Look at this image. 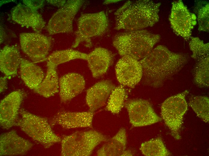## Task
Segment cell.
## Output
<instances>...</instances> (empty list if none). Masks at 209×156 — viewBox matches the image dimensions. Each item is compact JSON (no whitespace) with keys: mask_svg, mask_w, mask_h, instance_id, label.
<instances>
[{"mask_svg":"<svg viewBox=\"0 0 209 156\" xmlns=\"http://www.w3.org/2000/svg\"><path fill=\"white\" fill-rule=\"evenodd\" d=\"M189 55L175 52L165 46H157L139 62L144 83L154 88L162 86L178 73L188 62Z\"/></svg>","mask_w":209,"mask_h":156,"instance_id":"obj_1","label":"cell"},{"mask_svg":"<svg viewBox=\"0 0 209 156\" xmlns=\"http://www.w3.org/2000/svg\"><path fill=\"white\" fill-rule=\"evenodd\" d=\"M133 153L130 150H125L122 153L121 156H132Z\"/></svg>","mask_w":209,"mask_h":156,"instance_id":"obj_33","label":"cell"},{"mask_svg":"<svg viewBox=\"0 0 209 156\" xmlns=\"http://www.w3.org/2000/svg\"><path fill=\"white\" fill-rule=\"evenodd\" d=\"M97 152L99 156H121L126 149L127 135L126 130L122 128L111 139L107 141Z\"/></svg>","mask_w":209,"mask_h":156,"instance_id":"obj_23","label":"cell"},{"mask_svg":"<svg viewBox=\"0 0 209 156\" xmlns=\"http://www.w3.org/2000/svg\"><path fill=\"white\" fill-rule=\"evenodd\" d=\"M19 113L20 116L15 126L19 127L34 141L46 148L61 142L62 138L54 132L47 118L35 115L23 109Z\"/></svg>","mask_w":209,"mask_h":156,"instance_id":"obj_4","label":"cell"},{"mask_svg":"<svg viewBox=\"0 0 209 156\" xmlns=\"http://www.w3.org/2000/svg\"><path fill=\"white\" fill-rule=\"evenodd\" d=\"M44 0H24L23 1V4L32 10L37 11L43 6Z\"/></svg>","mask_w":209,"mask_h":156,"instance_id":"obj_30","label":"cell"},{"mask_svg":"<svg viewBox=\"0 0 209 156\" xmlns=\"http://www.w3.org/2000/svg\"><path fill=\"white\" fill-rule=\"evenodd\" d=\"M12 20L18 24L31 27L36 33H40L44 27L45 22L42 15L22 3H19L11 13Z\"/></svg>","mask_w":209,"mask_h":156,"instance_id":"obj_18","label":"cell"},{"mask_svg":"<svg viewBox=\"0 0 209 156\" xmlns=\"http://www.w3.org/2000/svg\"><path fill=\"white\" fill-rule=\"evenodd\" d=\"M47 2L52 5L58 7L63 6L66 3L65 0H47Z\"/></svg>","mask_w":209,"mask_h":156,"instance_id":"obj_32","label":"cell"},{"mask_svg":"<svg viewBox=\"0 0 209 156\" xmlns=\"http://www.w3.org/2000/svg\"><path fill=\"white\" fill-rule=\"evenodd\" d=\"M6 77H1L0 78V92H3L7 88V83Z\"/></svg>","mask_w":209,"mask_h":156,"instance_id":"obj_31","label":"cell"},{"mask_svg":"<svg viewBox=\"0 0 209 156\" xmlns=\"http://www.w3.org/2000/svg\"><path fill=\"white\" fill-rule=\"evenodd\" d=\"M94 113L88 112H72L61 111L58 112L50 121L52 127L59 125L64 128L92 127Z\"/></svg>","mask_w":209,"mask_h":156,"instance_id":"obj_15","label":"cell"},{"mask_svg":"<svg viewBox=\"0 0 209 156\" xmlns=\"http://www.w3.org/2000/svg\"><path fill=\"white\" fill-rule=\"evenodd\" d=\"M189 105L197 116L204 122H209V98L204 96H192L189 99Z\"/></svg>","mask_w":209,"mask_h":156,"instance_id":"obj_28","label":"cell"},{"mask_svg":"<svg viewBox=\"0 0 209 156\" xmlns=\"http://www.w3.org/2000/svg\"><path fill=\"white\" fill-rule=\"evenodd\" d=\"M115 87L111 81L106 80L98 82L88 88L86 100L89 111L94 112L104 106Z\"/></svg>","mask_w":209,"mask_h":156,"instance_id":"obj_17","label":"cell"},{"mask_svg":"<svg viewBox=\"0 0 209 156\" xmlns=\"http://www.w3.org/2000/svg\"><path fill=\"white\" fill-rule=\"evenodd\" d=\"M116 77L122 85L132 88L140 81L142 70L138 60L129 56H123L115 67Z\"/></svg>","mask_w":209,"mask_h":156,"instance_id":"obj_13","label":"cell"},{"mask_svg":"<svg viewBox=\"0 0 209 156\" xmlns=\"http://www.w3.org/2000/svg\"><path fill=\"white\" fill-rule=\"evenodd\" d=\"M59 94L62 102L70 101L84 89L85 82L83 77L75 73H70L61 76L59 80Z\"/></svg>","mask_w":209,"mask_h":156,"instance_id":"obj_19","label":"cell"},{"mask_svg":"<svg viewBox=\"0 0 209 156\" xmlns=\"http://www.w3.org/2000/svg\"><path fill=\"white\" fill-rule=\"evenodd\" d=\"M29 140L20 136L14 130L1 134L0 136V155L25 154L33 146Z\"/></svg>","mask_w":209,"mask_h":156,"instance_id":"obj_16","label":"cell"},{"mask_svg":"<svg viewBox=\"0 0 209 156\" xmlns=\"http://www.w3.org/2000/svg\"><path fill=\"white\" fill-rule=\"evenodd\" d=\"M21 49L34 62L43 61L50 49L52 38L37 33H23L20 35Z\"/></svg>","mask_w":209,"mask_h":156,"instance_id":"obj_10","label":"cell"},{"mask_svg":"<svg viewBox=\"0 0 209 156\" xmlns=\"http://www.w3.org/2000/svg\"><path fill=\"white\" fill-rule=\"evenodd\" d=\"M113 57L110 51L101 47L88 54L86 60L93 77L97 78L105 74L112 64Z\"/></svg>","mask_w":209,"mask_h":156,"instance_id":"obj_20","label":"cell"},{"mask_svg":"<svg viewBox=\"0 0 209 156\" xmlns=\"http://www.w3.org/2000/svg\"><path fill=\"white\" fill-rule=\"evenodd\" d=\"M21 58L17 47L5 46L0 52L1 71L7 77L16 75Z\"/></svg>","mask_w":209,"mask_h":156,"instance_id":"obj_21","label":"cell"},{"mask_svg":"<svg viewBox=\"0 0 209 156\" xmlns=\"http://www.w3.org/2000/svg\"><path fill=\"white\" fill-rule=\"evenodd\" d=\"M189 46L192 57L196 62L193 72L194 83L200 88L209 86V43L197 37H191Z\"/></svg>","mask_w":209,"mask_h":156,"instance_id":"obj_8","label":"cell"},{"mask_svg":"<svg viewBox=\"0 0 209 156\" xmlns=\"http://www.w3.org/2000/svg\"><path fill=\"white\" fill-rule=\"evenodd\" d=\"M160 3L149 0L128 1L114 13V28L135 31L153 26L159 20Z\"/></svg>","mask_w":209,"mask_h":156,"instance_id":"obj_2","label":"cell"},{"mask_svg":"<svg viewBox=\"0 0 209 156\" xmlns=\"http://www.w3.org/2000/svg\"><path fill=\"white\" fill-rule=\"evenodd\" d=\"M188 93L186 90L170 97L163 102L161 106L162 118L172 136L177 140L181 138L180 131L183 116L187 110L185 97Z\"/></svg>","mask_w":209,"mask_h":156,"instance_id":"obj_7","label":"cell"},{"mask_svg":"<svg viewBox=\"0 0 209 156\" xmlns=\"http://www.w3.org/2000/svg\"><path fill=\"white\" fill-rule=\"evenodd\" d=\"M120 1L119 0H107L104 1V4H107L113 3L116 2Z\"/></svg>","mask_w":209,"mask_h":156,"instance_id":"obj_34","label":"cell"},{"mask_svg":"<svg viewBox=\"0 0 209 156\" xmlns=\"http://www.w3.org/2000/svg\"><path fill=\"white\" fill-rule=\"evenodd\" d=\"M194 10L198 22V30L199 31L208 32L209 28L208 2L198 1L196 3Z\"/></svg>","mask_w":209,"mask_h":156,"instance_id":"obj_29","label":"cell"},{"mask_svg":"<svg viewBox=\"0 0 209 156\" xmlns=\"http://www.w3.org/2000/svg\"><path fill=\"white\" fill-rule=\"evenodd\" d=\"M20 68L21 79L26 86L34 90L44 79L43 70L34 63L23 58H21Z\"/></svg>","mask_w":209,"mask_h":156,"instance_id":"obj_22","label":"cell"},{"mask_svg":"<svg viewBox=\"0 0 209 156\" xmlns=\"http://www.w3.org/2000/svg\"><path fill=\"white\" fill-rule=\"evenodd\" d=\"M140 150L146 156H167L171 155L161 137H158L142 143Z\"/></svg>","mask_w":209,"mask_h":156,"instance_id":"obj_26","label":"cell"},{"mask_svg":"<svg viewBox=\"0 0 209 156\" xmlns=\"http://www.w3.org/2000/svg\"><path fill=\"white\" fill-rule=\"evenodd\" d=\"M196 19L195 15L189 11L182 1L172 3L169 20L172 28L177 35L186 40L190 39Z\"/></svg>","mask_w":209,"mask_h":156,"instance_id":"obj_11","label":"cell"},{"mask_svg":"<svg viewBox=\"0 0 209 156\" xmlns=\"http://www.w3.org/2000/svg\"><path fill=\"white\" fill-rule=\"evenodd\" d=\"M160 36L144 29L127 31L117 34L113 45L121 56H129L142 59L152 50Z\"/></svg>","mask_w":209,"mask_h":156,"instance_id":"obj_3","label":"cell"},{"mask_svg":"<svg viewBox=\"0 0 209 156\" xmlns=\"http://www.w3.org/2000/svg\"><path fill=\"white\" fill-rule=\"evenodd\" d=\"M21 90L13 91L0 102V123L2 128L8 130L15 125L18 118L20 106L25 97Z\"/></svg>","mask_w":209,"mask_h":156,"instance_id":"obj_14","label":"cell"},{"mask_svg":"<svg viewBox=\"0 0 209 156\" xmlns=\"http://www.w3.org/2000/svg\"><path fill=\"white\" fill-rule=\"evenodd\" d=\"M105 135L95 130L77 131L62 138V156H88L99 144L107 142Z\"/></svg>","mask_w":209,"mask_h":156,"instance_id":"obj_5","label":"cell"},{"mask_svg":"<svg viewBox=\"0 0 209 156\" xmlns=\"http://www.w3.org/2000/svg\"><path fill=\"white\" fill-rule=\"evenodd\" d=\"M130 123L135 127L150 125L162 120L150 102L142 99L129 100L125 104Z\"/></svg>","mask_w":209,"mask_h":156,"instance_id":"obj_12","label":"cell"},{"mask_svg":"<svg viewBox=\"0 0 209 156\" xmlns=\"http://www.w3.org/2000/svg\"><path fill=\"white\" fill-rule=\"evenodd\" d=\"M47 70L44 78L34 90L45 98L53 96L59 92V80L56 67L47 62Z\"/></svg>","mask_w":209,"mask_h":156,"instance_id":"obj_24","label":"cell"},{"mask_svg":"<svg viewBox=\"0 0 209 156\" xmlns=\"http://www.w3.org/2000/svg\"><path fill=\"white\" fill-rule=\"evenodd\" d=\"M108 21L103 11L82 14L78 20L77 28L75 33V39L72 47H77L83 42L86 46H91V38L103 34L107 30Z\"/></svg>","mask_w":209,"mask_h":156,"instance_id":"obj_6","label":"cell"},{"mask_svg":"<svg viewBox=\"0 0 209 156\" xmlns=\"http://www.w3.org/2000/svg\"><path fill=\"white\" fill-rule=\"evenodd\" d=\"M88 54L71 49L54 51L47 58L48 62L56 67L59 64L77 59L86 60Z\"/></svg>","mask_w":209,"mask_h":156,"instance_id":"obj_25","label":"cell"},{"mask_svg":"<svg viewBox=\"0 0 209 156\" xmlns=\"http://www.w3.org/2000/svg\"><path fill=\"white\" fill-rule=\"evenodd\" d=\"M126 98L124 87L120 86L115 87L109 97L106 109L113 114L118 113L124 105Z\"/></svg>","mask_w":209,"mask_h":156,"instance_id":"obj_27","label":"cell"},{"mask_svg":"<svg viewBox=\"0 0 209 156\" xmlns=\"http://www.w3.org/2000/svg\"><path fill=\"white\" fill-rule=\"evenodd\" d=\"M84 2L81 0L66 1L49 20L46 28L49 34L72 32L73 20Z\"/></svg>","mask_w":209,"mask_h":156,"instance_id":"obj_9","label":"cell"}]
</instances>
